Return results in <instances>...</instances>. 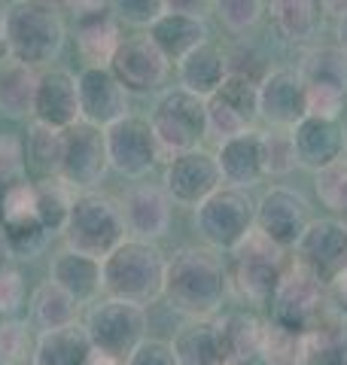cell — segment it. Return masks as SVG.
<instances>
[{"label": "cell", "instance_id": "cell-53", "mask_svg": "<svg viewBox=\"0 0 347 365\" xmlns=\"http://www.w3.org/2000/svg\"><path fill=\"white\" fill-rule=\"evenodd\" d=\"M9 259H13V256H9V247H6V237H4V228H0V268L9 265Z\"/></svg>", "mask_w": 347, "mask_h": 365}, {"label": "cell", "instance_id": "cell-56", "mask_svg": "<svg viewBox=\"0 0 347 365\" xmlns=\"http://www.w3.org/2000/svg\"><path fill=\"white\" fill-rule=\"evenodd\" d=\"M338 220H341V222H344V225H347V207H344V210H341V213H338Z\"/></svg>", "mask_w": 347, "mask_h": 365}, {"label": "cell", "instance_id": "cell-48", "mask_svg": "<svg viewBox=\"0 0 347 365\" xmlns=\"http://www.w3.org/2000/svg\"><path fill=\"white\" fill-rule=\"evenodd\" d=\"M211 6V0H165V13H183V16H201Z\"/></svg>", "mask_w": 347, "mask_h": 365}, {"label": "cell", "instance_id": "cell-20", "mask_svg": "<svg viewBox=\"0 0 347 365\" xmlns=\"http://www.w3.org/2000/svg\"><path fill=\"white\" fill-rule=\"evenodd\" d=\"M119 207H122V216H125L129 237H134V241L156 244L168 235L174 201L168 198L165 189L156 186V182L131 186L129 192H125V198L119 201Z\"/></svg>", "mask_w": 347, "mask_h": 365}, {"label": "cell", "instance_id": "cell-31", "mask_svg": "<svg viewBox=\"0 0 347 365\" xmlns=\"http://www.w3.org/2000/svg\"><path fill=\"white\" fill-rule=\"evenodd\" d=\"M28 323H31V329H37V335L74 326V323H79V304L61 287H55L52 280H46L31 295Z\"/></svg>", "mask_w": 347, "mask_h": 365}, {"label": "cell", "instance_id": "cell-32", "mask_svg": "<svg viewBox=\"0 0 347 365\" xmlns=\"http://www.w3.org/2000/svg\"><path fill=\"white\" fill-rule=\"evenodd\" d=\"M219 323H223L228 362L253 365L259 359L262 338H265V319H259L253 311H228L219 317Z\"/></svg>", "mask_w": 347, "mask_h": 365}, {"label": "cell", "instance_id": "cell-9", "mask_svg": "<svg viewBox=\"0 0 347 365\" xmlns=\"http://www.w3.org/2000/svg\"><path fill=\"white\" fill-rule=\"evenodd\" d=\"M268 304H271V323L289 329V332L308 335L320 323V317L329 311L332 295L314 274L293 259V265L283 274L281 287L274 289Z\"/></svg>", "mask_w": 347, "mask_h": 365}, {"label": "cell", "instance_id": "cell-39", "mask_svg": "<svg viewBox=\"0 0 347 365\" xmlns=\"http://www.w3.org/2000/svg\"><path fill=\"white\" fill-rule=\"evenodd\" d=\"M34 353L31 323L16 317H0V365H21Z\"/></svg>", "mask_w": 347, "mask_h": 365}, {"label": "cell", "instance_id": "cell-30", "mask_svg": "<svg viewBox=\"0 0 347 365\" xmlns=\"http://www.w3.org/2000/svg\"><path fill=\"white\" fill-rule=\"evenodd\" d=\"M40 71L16 58L0 61V116L28 119L34 116V95H37Z\"/></svg>", "mask_w": 347, "mask_h": 365}, {"label": "cell", "instance_id": "cell-34", "mask_svg": "<svg viewBox=\"0 0 347 365\" xmlns=\"http://www.w3.org/2000/svg\"><path fill=\"white\" fill-rule=\"evenodd\" d=\"M34 189H37V216H40L43 228L49 235L64 232V222H67V216H71L74 198L79 192L64 177H43L34 182Z\"/></svg>", "mask_w": 347, "mask_h": 365}, {"label": "cell", "instance_id": "cell-38", "mask_svg": "<svg viewBox=\"0 0 347 365\" xmlns=\"http://www.w3.org/2000/svg\"><path fill=\"white\" fill-rule=\"evenodd\" d=\"M216 21L235 37H247L259 28L265 16V0H211Z\"/></svg>", "mask_w": 347, "mask_h": 365}, {"label": "cell", "instance_id": "cell-7", "mask_svg": "<svg viewBox=\"0 0 347 365\" xmlns=\"http://www.w3.org/2000/svg\"><path fill=\"white\" fill-rule=\"evenodd\" d=\"M192 222L204 247L228 256L256 228V201L250 198L247 189L219 186L211 198L195 207Z\"/></svg>", "mask_w": 347, "mask_h": 365}, {"label": "cell", "instance_id": "cell-14", "mask_svg": "<svg viewBox=\"0 0 347 365\" xmlns=\"http://www.w3.org/2000/svg\"><path fill=\"white\" fill-rule=\"evenodd\" d=\"M311 225V201L293 186H271L256 201V232L283 250H296Z\"/></svg>", "mask_w": 347, "mask_h": 365}, {"label": "cell", "instance_id": "cell-44", "mask_svg": "<svg viewBox=\"0 0 347 365\" xmlns=\"http://www.w3.org/2000/svg\"><path fill=\"white\" fill-rule=\"evenodd\" d=\"M110 13L119 19V25L149 31L156 19L165 16V0H110Z\"/></svg>", "mask_w": 347, "mask_h": 365}, {"label": "cell", "instance_id": "cell-21", "mask_svg": "<svg viewBox=\"0 0 347 365\" xmlns=\"http://www.w3.org/2000/svg\"><path fill=\"white\" fill-rule=\"evenodd\" d=\"M293 143H296V158L298 168L305 170H323L344 158L347 146V131L341 119H323V116H305L293 128Z\"/></svg>", "mask_w": 347, "mask_h": 365}, {"label": "cell", "instance_id": "cell-49", "mask_svg": "<svg viewBox=\"0 0 347 365\" xmlns=\"http://www.w3.org/2000/svg\"><path fill=\"white\" fill-rule=\"evenodd\" d=\"M64 9H71L74 19H83V16L110 9V0H64Z\"/></svg>", "mask_w": 347, "mask_h": 365}, {"label": "cell", "instance_id": "cell-45", "mask_svg": "<svg viewBox=\"0 0 347 365\" xmlns=\"http://www.w3.org/2000/svg\"><path fill=\"white\" fill-rule=\"evenodd\" d=\"M25 170H28L25 140L13 131H0V186L25 180Z\"/></svg>", "mask_w": 347, "mask_h": 365}, {"label": "cell", "instance_id": "cell-4", "mask_svg": "<svg viewBox=\"0 0 347 365\" xmlns=\"http://www.w3.org/2000/svg\"><path fill=\"white\" fill-rule=\"evenodd\" d=\"M289 265H293L289 250L277 247L274 241H268L262 232L253 228L226 259L228 289L247 304H268Z\"/></svg>", "mask_w": 347, "mask_h": 365}, {"label": "cell", "instance_id": "cell-25", "mask_svg": "<svg viewBox=\"0 0 347 365\" xmlns=\"http://www.w3.org/2000/svg\"><path fill=\"white\" fill-rule=\"evenodd\" d=\"M146 37L159 46V52L165 55L171 64L183 61L189 52L211 40V28L201 16H183V13H165L149 25Z\"/></svg>", "mask_w": 347, "mask_h": 365}, {"label": "cell", "instance_id": "cell-58", "mask_svg": "<svg viewBox=\"0 0 347 365\" xmlns=\"http://www.w3.org/2000/svg\"><path fill=\"white\" fill-rule=\"evenodd\" d=\"M344 158H347V146H344Z\"/></svg>", "mask_w": 347, "mask_h": 365}, {"label": "cell", "instance_id": "cell-1", "mask_svg": "<svg viewBox=\"0 0 347 365\" xmlns=\"http://www.w3.org/2000/svg\"><path fill=\"white\" fill-rule=\"evenodd\" d=\"M231 295L226 259L211 247H180L168 259L165 271V292L174 314L186 319L216 317V311Z\"/></svg>", "mask_w": 347, "mask_h": 365}, {"label": "cell", "instance_id": "cell-13", "mask_svg": "<svg viewBox=\"0 0 347 365\" xmlns=\"http://www.w3.org/2000/svg\"><path fill=\"white\" fill-rule=\"evenodd\" d=\"M107 134V155H110V170L129 177V180H144L149 177V170L156 168L161 158L159 143L149 128V119L134 116L129 113L125 119L113 122L110 128H104Z\"/></svg>", "mask_w": 347, "mask_h": 365}, {"label": "cell", "instance_id": "cell-18", "mask_svg": "<svg viewBox=\"0 0 347 365\" xmlns=\"http://www.w3.org/2000/svg\"><path fill=\"white\" fill-rule=\"evenodd\" d=\"M79 88V113L83 122L98 125V128H110L113 122L129 116V91L116 79L110 67H83L76 73Z\"/></svg>", "mask_w": 347, "mask_h": 365}, {"label": "cell", "instance_id": "cell-51", "mask_svg": "<svg viewBox=\"0 0 347 365\" xmlns=\"http://www.w3.org/2000/svg\"><path fill=\"white\" fill-rule=\"evenodd\" d=\"M317 4L323 13H338V16L347 13V0H317Z\"/></svg>", "mask_w": 347, "mask_h": 365}, {"label": "cell", "instance_id": "cell-10", "mask_svg": "<svg viewBox=\"0 0 347 365\" xmlns=\"http://www.w3.org/2000/svg\"><path fill=\"white\" fill-rule=\"evenodd\" d=\"M298 73L308 91V116L341 119L347 101V55L338 46H323L305 55Z\"/></svg>", "mask_w": 347, "mask_h": 365}, {"label": "cell", "instance_id": "cell-46", "mask_svg": "<svg viewBox=\"0 0 347 365\" xmlns=\"http://www.w3.org/2000/svg\"><path fill=\"white\" fill-rule=\"evenodd\" d=\"M25 304V277L13 265L0 268V317H13Z\"/></svg>", "mask_w": 347, "mask_h": 365}, {"label": "cell", "instance_id": "cell-40", "mask_svg": "<svg viewBox=\"0 0 347 365\" xmlns=\"http://www.w3.org/2000/svg\"><path fill=\"white\" fill-rule=\"evenodd\" d=\"M216 98H223L231 110H238L250 125H256V119H259V83H253L250 76L228 73L223 79V86L216 88Z\"/></svg>", "mask_w": 347, "mask_h": 365}, {"label": "cell", "instance_id": "cell-41", "mask_svg": "<svg viewBox=\"0 0 347 365\" xmlns=\"http://www.w3.org/2000/svg\"><path fill=\"white\" fill-rule=\"evenodd\" d=\"M253 131V125L241 116L238 110H231L223 98H207V137H213L216 146L231 140V137H241Z\"/></svg>", "mask_w": 347, "mask_h": 365}, {"label": "cell", "instance_id": "cell-55", "mask_svg": "<svg viewBox=\"0 0 347 365\" xmlns=\"http://www.w3.org/2000/svg\"><path fill=\"white\" fill-rule=\"evenodd\" d=\"M4 16H6V9L0 6V37H4Z\"/></svg>", "mask_w": 347, "mask_h": 365}, {"label": "cell", "instance_id": "cell-17", "mask_svg": "<svg viewBox=\"0 0 347 365\" xmlns=\"http://www.w3.org/2000/svg\"><path fill=\"white\" fill-rule=\"evenodd\" d=\"M308 116V91L298 67H274L259 83V119L268 128H289Z\"/></svg>", "mask_w": 347, "mask_h": 365}, {"label": "cell", "instance_id": "cell-6", "mask_svg": "<svg viewBox=\"0 0 347 365\" xmlns=\"http://www.w3.org/2000/svg\"><path fill=\"white\" fill-rule=\"evenodd\" d=\"M149 128H153L159 153L168 155V162L180 153L198 150L207 137V101L180 86L161 91L149 113Z\"/></svg>", "mask_w": 347, "mask_h": 365}, {"label": "cell", "instance_id": "cell-59", "mask_svg": "<svg viewBox=\"0 0 347 365\" xmlns=\"http://www.w3.org/2000/svg\"><path fill=\"white\" fill-rule=\"evenodd\" d=\"M21 365H31V362H21Z\"/></svg>", "mask_w": 347, "mask_h": 365}, {"label": "cell", "instance_id": "cell-43", "mask_svg": "<svg viewBox=\"0 0 347 365\" xmlns=\"http://www.w3.org/2000/svg\"><path fill=\"white\" fill-rule=\"evenodd\" d=\"M13 259H37L46 244L52 241V235L43 228V222H25V225H0Z\"/></svg>", "mask_w": 347, "mask_h": 365}, {"label": "cell", "instance_id": "cell-35", "mask_svg": "<svg viewBox=\"0 0 347 365\" xmlns=\"http://www.w3.org/2000/svg\"><path fill=\"white\" fill-rule=\"evenodd\" d=\"M25 155L28 165L43 177H61V162H64V131L49 128L43 122H34L25 140Z\"/></svg>", "mask_w": 347, "mask_h": 365}, {"label": "cell", "instance_id": "cell-28", "mask_svg": "<svg viewBox=\"0 0 347 365\" xmlns=\"http://www.w3.org/2000/svg\"><path fill=\"white\" fill-rule=\"evenodd\" d=\"M91 341L86 335L83 323L55 329V332H43L34 341L31 365H89L91 356Z\"/></svg>", "mask_w": 347, "mask_h": 365}, {"label": "cell", "instance_id": "cell-3", "mask_svg": "<svg viewBox=\"0 0 347 365\" xmlns=\"http://www.w3.org/2000/svg\"><path fill=\"white\" fill-rule=\"evenodd\" d=\"M4 46L9 58L46 71L61 55L67 40V25L58 9L34 4V0H16L6 6L4 16Z\"/></svg>", "mask_w": 347, "mask_h": 365}, {"label": "cell", "instance_id": "cell-12", "mask_svg": "<svg viewBox=\"0 0 347 365\" xmlns=\"http://www.w3.org/2000/svg\"><path fill=\"white\" fill-rule=\"evenodd\" d=\"M110 170L107 155V134L98 125L76 122L64 131V162L61 177L71 182L76 192H98Z\"/></svg>", "mask_w": 347, "mask_h": 365}, {"label": "cell", "instance_id": "cell-42", "mask_svg": "<svg viewBox=\"0 0 347 365\" xmlns=\"http://www.w3.org/2000/svg\"><path fill=\"white\" fill-rule=\"evenodd\" d=\"M314 189H317V198H320L323 207H329L335 216H338L347 207V158L317 170Z\"/></svg>", "mask_w": 347, "mask_h": 365}, {"label": "cell", "instance_id": "cell-50", "mask_svg": "<svg viewBox=\"0 0 347 365\" xmlns=\"http://www.w3.org/2000/svg\"><path fill=\"white\" fill-rule=\"evenodd\" d=\"M329 295H332V302L338 304L341 311L347 314V271H344L341 277H338V280H335L332 287H329Z\"/></svg>", "mask_w": 347, "mask_h": 365}, {"label": "cell", "instance_id": "cell-8", "mask_svg": "<svg viewBox=\"0 0 347 365\" xmlns=\"http://www.w3.org/2000/svg\"><path fill=\"white\" fill-rule=\"evenodd\" d=\"M83 326L98 353L125 362L137 350V344L146 341V307L104 295L95 304H89Z\"/></svg>", "mask_w": 347, "mask_h": 365}, {"label": "cell", "instance_id": "cell-47", "mask_svg": "<svg viewBox=\"0 0 347 365\" xmlns=\"http://www.w3.org/2000/svg\"><path fill=\"white\" fill-rule=\"evenodd\" d=\"M125 365H180L177 356H174V347L171 341H161V338H146L137 344V350L131 353Z\"/></svg>", "mask_w": 347, "mask_h": 365}, {"label": "cell", "instance_id": "cell-16", "mask_svg": "<svg viewBox=\"0 0 347 365\" xmlns=\"http://www.w3.org/2000/svg\"><path fill=\"white\" fill-rule=\"evenodd\" d=\"M110 71L129 95H149L168 83L171 61L159 52V46L146 34H134V37H122L110 61Z\"/></svg>", "mask_w": 347, "mask_h": 365}, {"label": "cell", "instance_id": "cell-57", "mask_svg": "<svg viewBox=\"0 0 347 365\" xmlns=\"http://www.w3.org/2000/svg\"><path fill=\"white\" fill-rule=\"evenodd\" d=\"M226 365H238V362H226Z\"/></svg>", "mask_w": 347, "mask_h": 365}, {"label": "cell", "instance_id": "cell-29", "mask_svg": "<svg viewBox=\"0 0 347 365\" xmlns=\"http://www.w3.org/2000/svg\"><path fill=\"white\" fill-rule=\"evenodd\" d=\"M305 365H347V314L332 302L320 323L305 335Z\"/></svg>", "mask_w": 347, "mask_h": 365}, {"label": "cell", "instance_id": "cell-2", "mask_svg": "<svg viewBox=\"0 0 347 365\" xmlns=\"http://www.w3.org/2000/svg\"><path fill=\"white\" fill-rule=\"evenodd\" d=\"M165 271H168V256L159 250V244L129 237L101 262L104 295L146 307L159 302L161 292H165Z\"/></svg>", "mask_w": 347, "mask_h": 365}, {"label": "cell", "instance_id": "cell-36", "mask_svg": "<svg viewBox=\"0 0 347 365\" xmlns=\"http://www.w3.org/2000/svg\"><path fill=\"white\" fill-rule=\"evenodd\" d=\"M308 359V341L305 335L289 332V329L277 323H265V338H262V365H305Z\"/></svg>", "mask_w": 347, "mask_h": 365}, {"label": "cell", "instance_id": "cell-22", "mask_svg": "<svg viewBox=\"0 0 347 365\" xmlns=\"http://www.w3.org/2000/svg\"><path fill=\"white\" fill-rule=\"evenodd\" d=\"M174 356L180 365H226V338L219 317H201L186 319L171 338Z\"/></svg>", "mask_w": 347, "mask_h": 365}, {"label": "cell", "instance_id": "cell-24", "mask_svg": "<svg viewBox=\"0 0 347 365\" xmlns=\"http://www.w3.org/2000/svg\"><path fill=\"white\" fill-rule=\"evenodd\" d=\"M49 280L55 287H61L71 299L86 307V304H95L104 292V283H101V262L98 259H89L83 253H74V250H58L49 262Z\"/></svg>", "mask_w": 347, "mask_h": 365}, {"label": "cell", "instance_id": "cell-52", "mask_svg": "<svg viewBox=\"0 0 347 365\" xmlns=\"http://www.w3.org/2000/svg\"><path fill=\"white\" fill-rule=\"evenodd\" d=\"M338 49L347 55V13L338 19Z\"/></svg>", "mask_w": 347, "mask_h": 365}, {"label": "cell", "instance_id": "cell-5", "mask_svg": "<svg viewBox=\"0 0 347 365\" xmlns=\"http://www.w3.org/2000/svg\"><path fill=\"white\" fill-rule=\"evenodd\" d=\"M61 237L67 250L104 262L116 247L129 241L119 201H113L104 192H79L74 198Z\"/></svg>", "mask_w": 347, "mask_h": 365}, {"label": "cell", "instance_id": "cell-27", "mask_svg": "<svg viewBox=\"0 0 347 365\" xmlns=\"http://www.w3.org/2000/svg\"><path fill=\"white\" fill-rule=\"evenodd\" d=\"M228 76V58L216 43L207 40L195 52H189L183 61H177V79L180 88L192 91L198 98H213L216 88L223 86V79Z\"/></svg>", "mask_w": 347, "mask_h": 365}, {"label": "cell", "instance_id": "cell-11", "mask_svg": "<svg viewBox=\"0 0 347 365\" xmlns=\"http://www.w3.org/2000/svg\"><path fill=\"white\" fill-rule=\"evenodd\" d=\"M293 259L302 268H308L323 287L329 289L347 271V225L338 220V216L311 220L302 241L296 244Z\"/></svg>", "mask_w": 347, "mask_h": 365}, {"label": "cell", "instance_id": "cell-23", "mask_svg": "<svg viewBox=\"0 0 347 365\" xmlns=\"http://www.w3.org/2000/svg\"><path fill=\"white\" fill-rule=\"evenodd\" d=\"M216 165L223 174V186H235V189H253L256 182L265 180L262 170V137L253 128L241 137L216 146Z\"/></svg>", "mask_w": 347, "mask_h": 365}, {"label": "cell", "instance_id": "cell-26", "mask_svg": "<svg viewBox=\"0 0 347 365\" xmlns=\"http://www.w3.org/2000/svg\"><path fill=\"white\" fill-rule=\"evenodd\" d=\"M74 40H76V55L86 67H110L116 49L122 43L119 19L110 9L104 13H91L76 19L74 25Z\"/></svg>", "mask_w": 347, "mask_h": 365}, {"label": "cell", "instance_id": "cell-54", "mask_svg": "<svg viewBox=\"0 0 347 365\" xmlns=\"http://www.w3.org/2000/svg\"><path fill=\"white\" fill-rule=\"evenodd\" d=\"M34 4H43V6H52V9H61L64 0H34Z\"/></svg>", "mask_w": 347, "mask_h": 365}, {"label": "cell", "instance_id": "cell-33", "mask_svg": "<svg viewBox=\"0 0 347 365\" xmlns=\"http://www.w3.org/2000/svg\"><path fill=\"white\" fill-rule=\"evenodd\" d=\"M265 13L286 43H308L320 28L323 9L317 0H265Z\"/></svg>", "mask_w": 347, "mask_h": 365}, {"label": "cell", "instance_id": "cell-15", "mask_svg": "<svg viewBox=\"0 0 347 365\" xmlns=\"http://www.w3.org/2000/svg\"><path fill=\"white\" fill-rule=\"evenodd\" d=\"M219 186H223V174L216 165V153H207L201 146L174 155L165 168V180H161V189L168 192V198L192 210L204 198H211Z\"/></svg>", "mask_w": 347, "mask_h": 365}, {"label": "cell", "instance_id": "cell-19", "mask_svg": "<svg viewBox=\"0 0 347 365\" xmlns=\"http://www.w3.org/2000/svg\"><path fill=\"white\" fill-rule=\"evenodd\" d=\"M34 122H43L58 131H67L76 122H83L76 73H71L67 67H46V71H40L37 95H34Z\"/></svg>", "mask_w": 347, "mask_h": 365}, {"label": "cell", "instance_id": "cell-37", "mask_svg": "<svg viewBox=\"0 0 347 365\" xmlns=\"http://www.w3.org/2000/svg\"><path fill=\"white\" fill-rule=\"evenodd\" d=\"M262 137V170L265 177H286L298 168L296 143L289 128H268L259 131Z\"/></svg>", "mask_w": 347, "mask_h": 365}]
</instances>
